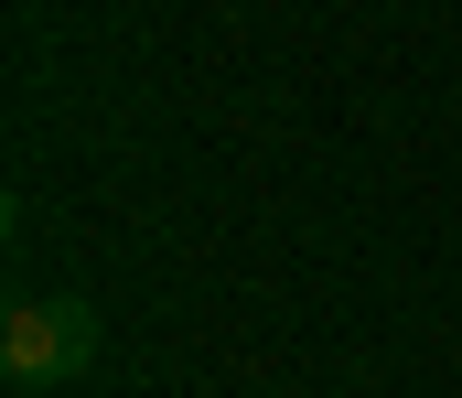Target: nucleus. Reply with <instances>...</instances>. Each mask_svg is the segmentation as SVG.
<instances>
[{
  "label": "nucleus",
  "instance_id": "f257e3e1",
  "mask_svg": "<svg viewBox=\"0 0 462 398\" xmlns=\"http://www.w3.org/2000/svg\"><path fill=\"white\" fill-rule=\"evenodd\" d=\"M0 366H11L22 388L87 377V366H97V312H87V301H11V323H0Z\"/></svg>",
  "mask_w": 462,
  "mask_h": 398
}]
</instances>
